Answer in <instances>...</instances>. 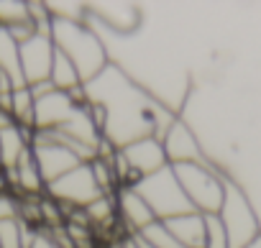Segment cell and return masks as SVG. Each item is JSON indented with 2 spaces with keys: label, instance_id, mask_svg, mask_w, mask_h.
<instances>
[{
  "label": "cell",
  "instance_id": "obj_1",
  "mask_svg": "<svg viewBox=\"0 0 261 248\" xmlns=\"http://www.w3.org/2000/svg\"><path fill=\"white\" fill-rule=\"evenodd\" d=\"M51 41L59 51H64L80 72L82 85L92 82L108 67V49L102 39L87 29L85 23L54 21L51 18Z\"/></svg>",
  "mask_w": 261,
  "mask_h": 248
},
{
  "label": "cell",
  "instance_id": "obj_2",
  "mask_svg": "<svg viewBox=\"0 0 261 248\" xmlns=\"http://www.w3.org/2000/svg\"><path fill=\"white\" fill-rule=\"evenodd\" d=\"M179 187L185 189L190 205L200 215H218L223 197H225V177H220L207 159L192 161V164H177L172 167Z\"/></svg>",
  "mask_w": 261,
  "mask_h": 248
},
{
  "label": "cell",
  "instance_id": "obj_3",
  "mask_svg": "<svg viewBox=\"0 0 261 248\" xmlns=\"http://www.w3.org/2000/svg\"><path fill=\"white\" fill-rule=\"evenodd\" d=\"M134 189L146 200V205L151 207L156 220H172V217L195 212V207L190 205L185 189L179 187L172 167H164L162 172H156L151 177H144Z\"/></svg>",
  "mask_w": 261,
  "mask_h": 248
},
{
  "label": "cell",
  "instance_id": "obj_4",
  "mask_svg": "<svg viewBox=\"0 0 261 248\" xmlns=\"http://www.w3.org/2000/svg\"><path fill=\"white\" fill-rule=\"evenodd\" d=\"M218 217L225 225L230 248H243L256 235H261V228H258V220H256V212H253L248 197L230 179H225V197H223V205H220Z\"/></svg>",
  "mask_w": 261,
  "mask_h": 248
},
{
  "label": "cell",
  "instance_id": "obj_5",
  "mask_svg": "<svg viewBox=\"0 0 261 248\" xmlns=\"http://www.w3.org/2000/svg\"><path fill=\"white\" fill-rule=\"evenodd\" d=\"M46 195L51 200H57L59 205H64V207H82L85 210L102 192L95 184V177L90 172V164H80L77 169L67 172L57 182L46 184Z\"/></svg>",
  "mask_w": 261,
  "mask_h": 248
},
{
  "label": "cell",
  "instance_id": "obj_6",
  "mask_svg": "<svg viewBox=\"0 0 261 248\" xmlns=\"http://www.w3.org/2000/svg\"><path fill=\"white\" fill-rule=\"evenodd\" d=\"M120 154L125 156L128 167L134 169V174L139 179L151 177V174L162 172L164 167H169L167 154H164V146H162V141L156 136H144L139 141H130L128 146L120 149Z\"/></svg>",
  "mask_w": 261,
  "mask_h": 248
},
{
  "label": "cell",
  "instance_id": "obj_7",
  "mask_svg": "<svg viewBox=\"0 0 261 248\" xmlns=\"http://www.w3.org/2000/svg\"><path fill=\"white\" fill-rule=\"evenodd\" d=\"M162 146H164V154H167L169 167L205 161L197 136L192 133V128L187 126V123L179 120V118H174V123L167 128V133L162 136Z\"/></svg>",
  "mask_w": 261,
  "mask_h": 248
},
{
  "label": "cell",
  "instance_id": "obj_8",
  "mask_svg": "<svg viewBox=\"0 0 261 248\" xmlns=\"http://www.w3.org/2000/svg\"><path fill=\"white\" fill-rule=\"evenodd\" d=\"M18 49H21V72L26 77V85H36L41 79H49L51 59H54V41H51V36L34 34Z\"/></svg>",
  "mask_w": 261,
  "mask_h": 248
},
{
  "label": "cell",
  "instance_id": "obj_9",
  "mask_svg": "<svg viewBox=\"0 0 261 248\" xmlns=\"http://www.w3.org/2000/svg\"><path fill=\"white\" fill-rule=\"evenodd\" d=\"M80 105L67 95V92H51L46 97H39L36 100V107H34V131H57L62 128L64 123L74 115Z\"/></svg>",
  "mask_w": 261,
  "mask_h": 248
},
{
  "label": "cell",
  "instance_id": "obj_10",
  "mask_svg": "<svg viewBox=\"0 0 261 248\" xmlns=\"http://www.w3.org/2000/svg\"><path fill=\"white\" fill-rule=\"evenodd\" d=\"M115 207H118V223L125 225L128 235L141 233L146 225H151L156 220V215L151 212V207L146 205V200L134 187H118V192H115Z\"/></svg>",
  "mask_w": 261,
  "mask_h": 248
},
{
  "label": "cell",
  "instance_id": "obj_11",
  "mask_svg": "<svg viewBox=\"0 0 261 248\" xmlns=\"http://www.w3.org/2000/svg\"><path fill=\"white\" fill-rule=\"evenodd\" d=\"M31 149H34V159H36V167H39L44 184H51L59 177H64L67 172L80 167L77 156L67 146H62L59 139H57V144H41V146H31Z\"/></svg>",
  "mask_w": 261,
  "mask_h": 248
},
{
  "label": "cell",
  "instance_id": "obj_12",
  "mask_svg": "<svg viewBox=\"0 0 261 248\" xmlns=\"http://www.w3.org/2000/svg\"><path fill=\"white\" fill-rule=\"evenodd\" d=\"M87 11H95L90 16L97 18L110 34H118V36L134 34L141 26V13L130 3H95V6H87Z\"/></svg>",
  "mask_w": 261,
  "mask_h": 248
},
{
  "label": "cell",
  "instance_id": "obj_13",
  "mask_svg": "<svg viewBox=\"0 0 261 248\" xmlns=\"http://www.w3.org/2000/svg\"><path fill=\"white\" fill-rule=\"evenodd\" d=\"M164 223L182 248H205V215L187 212V215H179Z\"/></svg>",
  "mask_w": 261,
  "mask_h": 248
},
{
  "label": "cell",
  "instance_id": "obj_14",
  "mask_svg": "<svg viewBox=\"0 0 261 248\" xmlns=\"http://www.w3.org/2000/svg\"><path fill=\"white\" fill-rule=\"evenodd\" d=\"M31 139H34V131L18 128V126H8L0 131V169L6 172L16 169L23 151L31 149Z\"/></svg>",
  "mask_w": 261,
  "mask_h": 248
},
{
  "label": "cell",
  "instance_id": "obj_15",
  "mask_svg": "<svg viewBox=\"0 0 261 248\" xmlns=\"http://www.w3.org/2000/svg\"><path fill=\"white\" fill-rule=\"evenodd\" d=\"M0 72H6L13 79L16 90L29 87L26 85V77L21 72V49H18V41L3 26H0Z\"/></svg>",
  "mask_w": 261,
  "mask_h": 248
},
{
  "label": "cell",
  "instance_id": "obj_16",
  "mask_svg": "<svg viewBox=\"0 0 261 248\" xmlns=\"http://www.w3.org/2000/svg\"><path fill=\"white\" fill-rule=\"evenodd\" d=\"M49 79H51V85H54L57 92H67V95L74 92V90H80V87H85L82 79H80L77 67L72 64V59H69L64 51H59L57 46H54V59H51Z\"/></svg>",
  "mask_w": 261,
  "mask_h": 248
},
{
  "label": "cell",
  "instance_id": "obj_17",
  "mask_svg": "<svg viewBox=\"0 0 261 248\" xmlns=\"http://www.w3.org/2000/svg\"><path fill=\"white\" fill-rule=\"evenodd\" d=\"M34 107H36V100L31 95L29 87H21V90H13V100H11V118L18 128H29L34 131Z\"/></svg>",
  "mask_w": 261,
  "mask_h": 248
},
{
  "label": "cell",
  "instance_id": "obj_18",
  "mask_svg": "<svg viewBox=\"0 0 261 248\" xmlns=\"http://www.w3.org/2000/svg\"><path fill=\"white\" fill-rule=\"evenodd\" d=\"M136 238L146 245V248H182L174 235L169 233L167 223L164 220H154L151 225H146L141 233H136Z\"/></svg>",
  "mask_w": 261,
  "mask_h": 248
},
{
  "label": "cell",
  "instance_id": "obj_19",
  "mask_svg": "<svg viewBox=\"0 0 261 248\" xmlns=\"http://www.w3.org/2000/svg\"><path fill=\"white\" fill-rule=\"evenodd\" d=\"M29 3H18V0H0V26L13 29L21 23H29Z\"/></svg>",
  "mask_w": 261,
  "mask_h": 248
},
{
  "label": "cell",
  "instance_id": "obj_20",
  "mask_svg": "<svg viewBox=\"0 0 261 248\" xmlns=\"http://www.w3.org/2000/svg\"><path fill=\"white\" fill-rule=\"evenodd\" d=\"M205 248H230L225 225L218 215H205Z\"/></svg>",
  "mask_w": 261,
  "mask_h": 248
},
{
  "label": "cell",
  "instance_id": "obj_21",
  "mask_svg": "<svg viewBox=\"0 0 261 248\" xmlns=\"http://www.w3.org/2000/svg\"><path fill=\"white\" fill-rule=\"evenodd\" d=\"M23 225L21 220H6L0 223V248H23Z\"/></svg>",
  "mask_w": 261,
  "mask_h": 248
},
{
  "label": "cell",
  "instance_id": "obj_22",
  "mask_svg": "<svg viewBox=\"0 0 261 248\" xmlns=\"http://www.w3.org/2000/svg\"><path fill=\"white\" fill-rule=\"evenodd\" d=\"M21 217V202L16 195L11 192H3L0 195V223H6V220H18Z\"/></svg>",
  "mask_w": 261,
  "mask_h": 248
},
{
  "label": "cell",
  "instance_id": "obj_23",
  "mask_svg": "<svg viewBox=\"0 0 261 248\" xmlns=\"http://www.w3.org/2000/svg\"><path fill=\"white\" fill-rule=\"evenodd\" d=\"M31 248H59V245H57V243H54L44 230H39V228H36V240H34V245H31Z\"/></svg>",
  "mask_w": 261,
  "mask_h": 248
},
{
  "label": "cell",
  "instance_id": "obj_24",
  "mask_svg": "<svg viewBox=\"0 0 261 248\" xmlns=\"http://www.w3.org/2000/svg\"><path fill=\"white\" fill-rule=\"evenodd\" d=\"M120 248H144V245L139 243V238H136V235H125V238H123V243H120Z\"/></svg>",
  "mask_w": 261,
  "mask_h": 248
},
{
  "label": "cell",
  "instance_id": "obj_25",
  "mask_svg": "<svg viewBox=\"0 0 261 248\" xmlns=\"http://www.w3.org/2000/svg\"><path fill=\"white\" fill-rule=\"evenodd\" d=\"M243 248H261V235H256V238H253L248 245H243Z\"/></svg>",
  "mask_w": 261,
  "mask_h": 248
},
{
  "label": "cell",
  "instance_id": "obj_26",
  "mask_svg": "<svg viewBox=\"0 0 261 248\" xmlns=\"http://www.w3.org/2000/svg\"><path fill=\"white\" fill-rule=\"evenodd\" d=\"M139 243H141V240H139ZM141 245H144V243H141ZM144 248H146V245H144Z\"/></svg>",
  "mask_w": 261,
  "mask_h": 248
}]
</instances>
